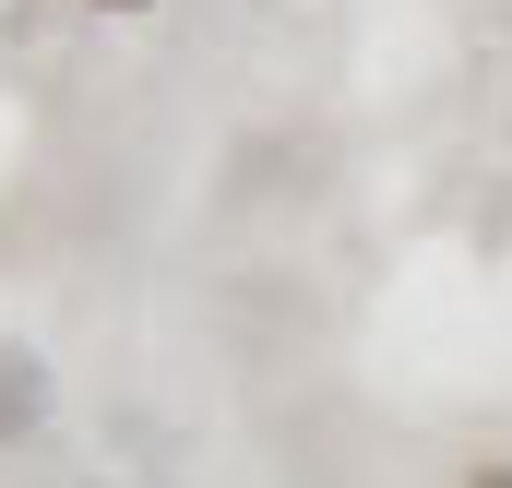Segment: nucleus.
I'll return each instance as SVG.
<instances>
[{
  "instance_id": "f03ea898",
  "label": "nucleus",
  "mask_w": 512,
  "mask_h": 488,
  "mask_svg": "<svg viewBox=\"0 0 512 488\" xmlns=\"http://www.w3.org/2000/svg\"><path fill=\"white\" fill-rule=\"evenodd\" d=\"M465 488H512V465H465Z\"/></svg>"
},
{
  "instance_id": "7ed1b4c3",
  "label": "nucleus",
  "mask_w": 512,
  "mask_h": 488,
  "mask_svg": "<svg viewBox=\"0 0 512 488\" xmlns=\"http://www.w3.org/2000/svg\"><path fill=\"white\" fill-rule=\"evenodd\" d=\"M96 12H155V0H96Z\"/></svg>"
},
{
  "instance_id": "f257e3e1",
  "label": "nucleus",
  "mask_w": 512,
  "mask_h": 488,
  "mask_svg": "<svg viewBox=\"0 0 512 488\" xmlns=\"http://www.w3.org/2000/svg\"><path fill=\"white\" fill-rule=\"evenodd\" d=\"M36 417H48V369L24 358V346H0V441H24Z\"/></svg>"
}]
</instances>
